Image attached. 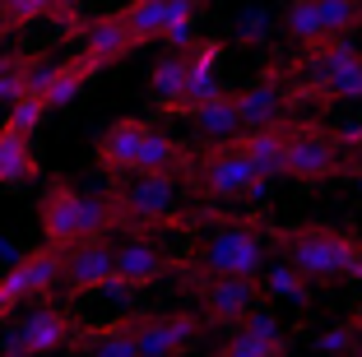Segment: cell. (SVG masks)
Instances as JSON below:
<instances>
[{"mask_svg": "<svg viewBox=\"0 0 362 357\" xmlns=\"http://www.w3.org/2000/svg\"><path fill=\"white\" fill-rule=\"evenodd\" d=\"M260 237L265 251H274L284 264H293L298 274H307L311 283H339L353 279L362 283V237L334 223H265L260 218Z\"/></svg>", "mask_w": 362, "mask_h": 357, "instance_id": "obj_1", "label": "cell"}, {"mask_svg": "<svg viewBox=\"0 0 362 357\" xmlns=\"http://www.w3.org/2000/svg\"><path fill=\"white\" fill-rule=\"evenodd\" d=\"M214 223L218 228L195 246L191 260H177L181 274H195V279H256L269 260L265 237H260V218L214 213Z\"/></svg>", "mask_w": 362, "mask_h": 357, "instance_id": "obj_2", "label": "cell"}, {"mask_svg": "<svg viewBox=\"0 0 362 357\" xmlns=\"http://www.w3.org/2000/svg\"><path fill=\"white\" fill-rule=\"evenodd\" d=\"M37 223H42V237L52 251H70L79 242H93L107 232H121L117 209L107 200V190L98 195H79L70 181H52L42 190V204H37Z\"/></svg>", "mask_w": 362, "mask_h": 357, "instance_id": "obj_3", "label": "cell"}, {"mask_svg": "<svg viewBox=\"0 0 362 357\" xmlns=\"http://www.w3.org/2000/svg\"><path fill=\"white\" fill-rule=\"evenodd\" d=\"M293 98L298 103H362V52L344 37H320L293 61Z\"/></svg>", "mask_w": 362, "mask_h": 357, "instance_id": "obj_4", "label": "cell"}, {"mask_svg": "<svg viewBox=\"0 0 362 357\" xmlns=\"http://www.w3.org/2000/svg\"><path fill=\"white\" fill-rule=\"evenodd\" d=\"M284 177L302 186H320L330 177H349V148L339 144L330 126L311 116H288V139H284Z\"/></svg>", "mask_w": 362, "mask_h": 357, "instance_id": "obj_5", "label": "cell"}, {"mask_svg": "<svg viewBox=\"0 0 362 357\" xmlns=\"http://www.w3.org/2000/svg\"><path fill=\"white\" fill-rule=\"evenodd\" d=\"M181 181H186L200 200H214V204L265 200V190H269V181H260L256 172H251V163L228 148V139H223V144H214V148L191 153V168H186Z\"/></svg>", "mask_w": 362, "mask_h": 357, "instance_id": "obj_6", "label": "cell"}, {"mask_svg": "<svg viewBox=\"0 0 362 357\" xmlns=\"http://www.w3.org/2000/svg\"><path fill=\"white\" fill-rule=\"evenodd\" d=\"M135 357H181L204 334V320L195 311H163V315H126Z\"/></svg>", "mask_w": 362, "mask_h": 357, "instance_id": "obj_7", "label": "cell"}, {"mask_svg": "<svg viewBox=\"0 0 362 357\" xmlns=\"http://www.w3.org/2000/svg\"><path fill=\"white\" fill-rule=\"evenodd\" d=\"M233 103H237V121H242V130L279 126V121H288V112L298 107V98H293V74H284V65L269 61L265 70L256 74V84H251V88H237Z\"/></svg>", "mask_w": 362, "mask_h": 357, "instance_id": "obj_8", "label": "cell"}, {"mask_svg": "<svg viewBox=\"0 0 362 357\" xmlns=\"http://www.w3.org/2000/svg\"><path fill=\"white\" fill-rule=\"evenodd\" d=\"M75 334H79V325H75V315L65 311V306H37V311L23 315L19 325L5 334L0 357H42V353L65 348Z\"/></svg>", "mask_w": 362, "mask_h": 357, "instance_id": "obj_9", "label": "cell"}, {"mask_svg": "<svg viewBox=\"0 0 362 357\" xmlns=\"http://www.w3.org/2000/svg\"><path fill=\"white\" fill-rule=\"evenodd\" d=\"M181 283L200 297V320L209 325H228L233 329L251 306L265 302L256 279H195V274H181Z\"/></svg>", "mask_w": 362, "mask_h": 357, "instance_id": "obj_10", "label": "cell"}, {"mask_svg": "<svg viewBox=\"0 0 362 357\" xmlns=\"http://www.w3.org/2000/svg\"><path fill=\"white\" fill-rule=\"evenodd\" d=\"M56 283H61V251L37 246V251L19 255L10 269L0 274V315H10L14 306L33 302V297H47Z\"/></svg>", "mask_w": 362, "mask_h": 357, "instance_id": "obj_11", "label": "cell"}, {"mask_svg": "<svg viewBox=\"0 0 362 357\" xmlns=\"http://www.w3.org/2000/svg\"><path fill=\"white\" fill-rule=\"evenodd\" d=\"M112 274H117V264H112V242L107 237H93V242H79L70 251H61L65 293H98Z\"/></svg>", "mask_w": 362, "mask_h": 357, "instance_id": "obj_12", "label": "cell"}, {"mask_svg": "<svg viewBox=\"0 0 362 357\" xmlns=\"http://www.w3.org/2000/svg\"><path fill=\"white\" fill-rule=\"evenodd\" d=\"M112 264H117V279L126 288H149V283H158L177 260H172L153 237H126L121 246H112Z\"/></svg>", "mask_w": 362, "mask_h": 357, "instance_id": "obj_13", "label": "cell"}, {"mask_svg": "<svg viewBox=\"0 0 362 357\" xmlns=\"http://www.w3.org/2000/svg\"><path fill=\"white\" fill-rule=\"evenodd\" d=\"M186 93H181V107L177 116H191L200 103H209V98H218L223 88H218V79H214V70H218V56H223V47L214 42V37H195L191 47H186Z\"/></svg>", "mask_w": 362, "mask_h": 357, "instance_id": "obj_14", "label": "cell"}, {"mask_svg": "<svg viewBox=\"0 0 362 357\" xmlns=\"http://www.w3.org/2000/svg\"><path fill=\"white\" fill-rule=\"evenodd\" d=\"M284 139H288V121H279V126H260V130H237L228 139V148L237 158H246L260 181H274L284 177Z\"/></svg>", "mask_w": 362, "mask_h": 357, "instance_id": "obj_15", "label": "cell"}, {"mask_svg": "<svg viewBox=\"0 0 362 357\" xmlns=\"http://www.w3.org/2000/svg\"><path fill=\"white\" fill-rule=\"evenodd\" d=\"M79 37H84V52H79V56H84L93 70H107V65H117L121 56L135 52V42H130V28H126V19H121V10L88 19L84 28H79Z\"/></svg>", "mask_w": 362, "mask_h": 357, "instance_id": "obj_16", "label": "cell"}, {"mask_svg": "<svg viewBox=\"0 0 362 357\" xmlns=\"http://www.w3.org/2000/svg\"><path fill=\"white\" fill-rule=\"evenodd\" d=\"M144 135H149V121H139V116H121V121H112V126L103 130V139H98V163H103V172H112V177H130Z\"/></svg>", "mask_w": 362, "mask_h": 357, "instance_id": "obj_17", "label": "cell"}, {"mask_svg": "<svg viewBox=\"0 0 362 357\" xmlns=\"http://www.w3.org/2000/svg\"><path fill=\"white\" fill-rule=\"evenodd\" d=\"M191 153L195 148H186L181 139H172L168 130H153L144 135V144H139V158H135V172H163V177H186V168H191Z\"/></svg>", "mask_w": 362, "mask_h": 357, "instance_id": "obj_18", "label": "cell"}, {"mask_svg": "<svg viewBox=\"0 0 362 357\" xmlns=\"http://www.w3.org/2000/svg\"><path fill=\"white\" fill-rule=\"evenodd\" d=\"M195 126V135L200 139H209V144H223V139H233L237 130H242V121H237V103H233V93H218V98H209V103H200L191 116H186Z\"/></svg>", "mask_w": 362, "mask_h": 357, "instance_id": "obj_19", "label": "cell"}, {"mask_svg": "<svg viewBox=\"0 0 362 357\" xmlns=\"http://www.w3.org/2000/svg\"><path fill=\"white\" fill-rule=\"evenodd\" d=\"M256 283H260V293H265V302L269 297H284V302H293V306L316 302V283H311L307 274H298L293 264H269V269L256 274Z\"/></svg>", "mask_w": 362, "mask_h": 357, "instance_id": "obj_20", "label": "cell"}, {"mask_svg": "<svg viewBox=\"0 0 362 357\" xmlns=\"http://www.w3.org/2000/svg\"><path fill=\"white\" fill-rule=\"evenodd\" d=\"M37 177V158H33L28 135L0 126V186H14V181Z\"/></svg>", "mask_w": 362, "mask_h": 357, "instance_id": "obj_21", "label": "cell"}, {"mask_svg": "<svg viewBox=\"0 0 362 357\" xmlns=\"http://www.w3.org/2000/svg\"><path fill=\"white\" fill-rule=\"evenodd\" d=\"M70 348H79L84 357H135L126 320H117V325H98V329H79V334L70 339Z\"/></svg>", "mask_w": 362, "mask_h": 357, "instance_id": "obj_22", "label": "cell"}, {"mask_svg": "<svg viewBox=\"0 0 362 357\" xmlns=\"http://www.w3.org/2000/svg\"><path fill=\"white\" fill-rule=\"evenodd\" d=\"M149 88H153V98H158V107H168V116H177L181 93H186V56L181 52L163 56V61L149 70Z\"/></svg>", "mask_w": 362, "mask_h": 357, "instance_id": "obj_23", "label": "cell"}, {"mask_svg": "<svg viewBox=\"0 0 362 357\" xmlns=\"http://www.w3.org/2000/svg\"><path fill=\"white\" fill-rule=\"evenodd\" d=\"M130 28V42L144 47V42H158L163 28H168V0H130L126 10H121Z\"/></svg>", "mask_w": 362, "mask_h": 357, "instance_id": "obj_24", "label": "cell"}, {"mask_svg": "<svg viewBox=\"0 0 362 357\" xmlns=\"http://www.w3.org/2000/svg\"><path fill=\"white\" fill-rule=\"evenodd\" d=\"M362 0H316V23L320 37H344V33L358 28Z\"/></svg>", "mask_w": 362, "mask_h": 357, "instance_id": "obj_25", "label": "cell"}, {"mask_svg": "<svg viewBox=\"0 0 362 357\" xmlns=\"http://www.w3.org/2000/svg\"><path fill=\"white\" fill-rule=\"evenodd\" d=\"M284 28H288V37H293L298 47H311V42H320L316 0H293V5H288V14H284Z\"/></svg>", "mask_w": 362, "mask_h": 357, "instance_id": "obj_26", "label": "cell"}, {"mask_svg": "<svg viewBox=\"0 0 362 357\" xmlns=\"http://www.w3.org/2000/svg\"><path fill=\"white\" fill-rule=\"evenodd\" d=\"M37 56H23V52H10L0 56V103H14V98L23 93V84H28V70Z\"/></svg>", "mask_w": 362, "mask_h": 357, "instance_id": "obj_27", "label": "cell"}, {"mask_svg": "<svg viewBox=\"0 0 362 357\" xmlns=\"http://www.w3.org/2000/svg\"><path fill=\"white\" fill-rule=\"evenodd\" d=\"M233 334L237 339H284V325H279V315L260 302V306H251V311L233 325Z\"/></svg>", "mask_w": 362, "mask_h": 357, "instance_id": "obj_28", "label": "cell"}, {"mask_svg": "<svg viewBox=\"0 0 362 357\" xmlns=\"http://www.w3.org/2000/svg\"><path fill=\"white\" fill-rule=\"evenodd\" d=\"M218 357H288V339H228L218 344Z\"/></svg>", "mask_w": 362, "mask_h": 357, "instance_id": "obj_29", "label": "cell"}, {"mask_svg": "<svg viewBox=\"0 0 362 357\" xmlns=\"http://www.w3.org/2000/svg\"><path fill=\"white\" fill-rule=\"evenodd\" d=\"M42 116H47L42 98H33V93H19V98L10 103V116H5V126H10V130H19V135H33V130L42 126Z\"/></svg>", "mask_w": 362, "mask_h": 357, "instance_id": "obj_30", "label": "cell"}, {"mask_svg": "<svg viewBox=\"0 0 362 357\" xmlns=\"http://www.w3.org/2000/svg\"><path fill=\"white\" fill-rule=\"evenodd\" d=\"M0 14H5L10 28H23L33 19H47L52 14V0H0Z\"/></svg>", "mask_w": 362, "mask_h": 357, "instance_id": "obj_31", "label": "cell"}, {"mask_svg": "<svg viewBox=\"0 0 362 357\" xmlns=\"http://www.w3.org/2000/svg\"><path fill=\"white\" fill-rule=\"evenodd\" d=\"M75 10H79V0H52V19L61 23V28H75V33H79L84 23H79Z\"/></svg>", "mask_w": 362, "mask_h": 357, "instance_id": "obj_32", "label": "cell"}, {"mask_svg": "<svg viewBox=\"0 0 362 357\" xmlns=\"http://www.w3.org/2000/svg\"><path fill=\"white\" fill-rule=\"evenodd\" d=\"M260 33H265V14H251L246 23H237V42H260Z\"/></svg>", "mask_w": 362, "mask_h": 357, "instance_id": "obj_33", "label": "cell"}, {"mask_svg": "<svg viewBox=\"0 0 362 357\" xmlns=\"http://www.w3.org/2000/svg\"><path fill=\"white\" fill-rule=\"evenodd\" d=\"M19 260V251H14V242H5V237H0V264H14Z\"/></svg>", "mask_w": 362, "mask_h": 357, "instance_id": "obj_34", "label": "cell"}, {"mask_svg": "<svg viewBox=\"0 0 362 357\" xmlns=\"http://www.w3.org/2000/svg\"><path fill=\"white\" fill-rule=\"evenodd\" d=\"M349 172H362V148H353V153H349Z\"/></svg>", "mask_w": 362, "mask_h": 357, "instance_id": "obj_35", "label": "cell"}, {"mask_svg": "<svg viewBox=\"0 0 362 357\" xmlns=\"http://www.w3.org/2000/svg\"><path fill=\"white\" fill-rule=\"evenodd\" d=\"M10 33H14V28H10V23H5V14H0V37H10Z\"/></svg>", "mask_w": 362, "mask_h": 357, "instance_id": "obj_36", "label": "cell"}, {"mask_svg": "<svg viewBox=\"0 0 362 357\" xmlns=\"http://www.w3.org/2000/svg\"><path fill=\"white\" fill-rule=\"evenodd\" d=\"M349 181H353V186H358V190H362V172H349Z\"/></svg>", "mask_w": 362, "mask_h": 357, "instance_id": "obj_37", "label": "cell"}, {"mask_svg": "<svg viewBox=\"0 0 362 357\" xmlns=\"http://www.w3.org/2000/svg\"><path fill=\"white\" fill-rule=\"evenodd\" d=\"M349 357H362V339H358V348H353V353H349Z\"/></svg>", "mask_w": 362, "mask_h": 357, "instance_id": "obj_38", "label": "cell"}, {"mask_svg": "<svg viewBox=\"0 0 362 357\" xmlns=\"http://www.w3.org/2000/svg\"><path fill=\"white\" fill-rule=\"evenodd\" d=\"M358 28H362V14H358Z\"/></svg>", "mask_w": 362, "mask_h": 357, "instance_id": "obj_39", "label": "cell"}, {"mask_svg": "<svg viewBox=\"0 0 362 357\" xmlns=\"http://www.w3.org/2000/svg\"><path fill=\"white\" fill-rule=\"evenodd\" d=\"M0 325H5V315H0Z\"/></svg>", "mask_w": 362, "mask_h": 357, "instance_id": "obj_40", "label": "cell"}]
</instances>
